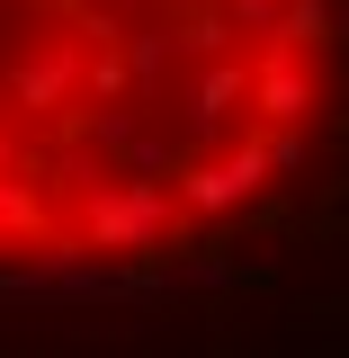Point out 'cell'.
I'll return each mask as SVG.
<instances>
[{"label":"cell","mask_w":349,"mask_h":358,"mask_svg":"<svg viewBox=\"0 0 349 358\" xmlns=\"http://www.w3.org/2000/svg\"><path fill=\"white\" fill-rule=\"evenodd\" d=\"M349 278V0H0V322H305Z\"/></svg>","instance_id":"cell-1"}]
</instances>
